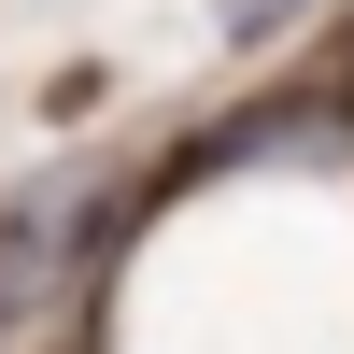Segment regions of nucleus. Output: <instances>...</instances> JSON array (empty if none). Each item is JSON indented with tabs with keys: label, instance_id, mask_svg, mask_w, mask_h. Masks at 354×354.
Masks as SVG:
<instances>
[{
	"label": "nucleus",
	"instance_id": "2",
	"mask_svg": "<svg viewBox=\"0 0 354 354\" xmlns=\"http://www.w3.org/2000/svg\"><path fill=\"white\" fill-rule=\"evenodd\" d=\"M213 15H227V43H270V28L298 15V0H213Z\"/></svg>",
	"mask_w": 354,
	"mask_h": 354
},
{
	"label": "nucleus",
	"instance_id": "1",
	"mask_svg": "<svg viewBox=\"0 0 354 354\" xmlns=\"http://www.w3.org/2000/svg\"><path fill=\"white\" fill-rule=\"evenodd\" d=\"M85 198L71 185H43V198H15V213H0V326H15V312H43L57 283H71V255H85Z\"/></svg>",
	"mask_w": 354,
	"mask_h": 354
}]
</instances>
